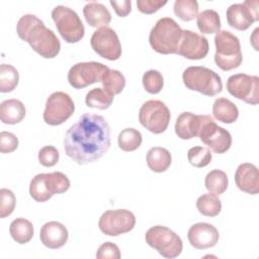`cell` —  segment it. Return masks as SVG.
Returning <instances> with one entry per match:
<instances>
[{
    "label": "cell",
    "instance_id": "25",
    "mask_svg": "<svg viewBox=\"0 0 259 259\" xmlns=\"http://www.w3.org/2000/svg\"><path fill=\"white\" fill-rule=\"evenodd\" d=\"M148 167L156 173L165 172L171 165L172 156L170 152L162 147L151 148L146 156Z\"/></svg>",
    "mask_w": 259,
    "mask_h": 259
},
{
    "label": "cell",
    "instance_id": "12",
    "mask_svg": "<svg viewBox=\"0 0 259 259\" xmlns=\"http://www.w3.org/2000/svg\"><path fill=\"white\" fill-rule=\"evenodd\" d=\"M227 90L234 97L244 102L257 105L259 102V77L239 73L229 77Z\"/></svg>",
    "mask_w": 259,
    "mask_h": 259
},
{
    "label": "cell",
    "instance_id": "28",
    "mask_svg": "<svg viewBox=\"0 0 259 259\" xmlns=\"http://www.w3.org/2000/svg\"><path fill=\"white\" fill-rule=\"evenodd\" d=\"M229 184V179L227 174L220 169H213L210 172H208L204 179V185L205 188L215 195L223 194Z\"/></svg>",
    "mask_w": 259,
    "mask_h": 259
},
{
    "label": "cell",
    "instance_id": "5",
    "mask_svg": "<svg viewBox=\"0 0 259 259\" xmlns=\"http://www.w3.org/2000/svg\"><path fill=\"white\" fill-rule=\"evenodd\" d=\"M214 62L223 71L238 68L243 61L239 38L229 30H220L214 36Z\"/></svg>",
    "mask_w": 259,
    "mask_h": 259
},
{
    "label": "cell",
    "instance_id": "32",
    "mask_svg": "<svg viewBox=\"0 0 259 259\" xmlns=\"http://www.w3.org/2000/svg\"><path fill=\"white\" fill-rule=\"evenodd\" d=\"M142 134L133 127H126L122 130L117 138L118 147L124 152L136 151L142 145Z\"/></svg>",
    "mask_w": 259,
    "mask_h": 259
},
{
    "label": "cell",
    "instance_id": "7",
    "mask_svg": "<svg viewBox=\"0 0 259 259\" xmlns=\"http://www.w3.org/2000/svg\"><path fill=\"white\" fill-rule=\"evenodd\" d=\"M146 243L167 259L178 257L183 249L181 238L165 226H154L145 235Z\"/></svg>",
    "mask_w": 259,
    "mask_h": 259
},
{
    "label": "cell",
    "instance_id": "33",
    "mask_svg": "<svg viewBox=\"0 0 259 259\" xmlns=\"http://www.w3.org/2000/svg\"><path fill=\"white\" fill-rule=\"evenodd\" d=\"M19 81L18 71L10 64L0 66V92L7 93L13 91Z\"/></svg>",
    "mask_w": 259,
    "mask_h": 259
},
{
    "label": "cell",
    "instance_id": "38",
    "mask_svg": "<svg viewBox=\"0 0 259 259\" xmlns=\"http://www.w3.org/2000/svg\"><path fill=\"white\" fill-rule=\"evenodd\" d=\"M38 162L45 167L55 166L60 158L59 151L54 146H45L38 151Z\"/></svg>",
    "mask_w": 259,
    "mask_h": 259
},
{
    "label": "cell",
    "instance_id": "14",
    "mask_svg": "<svg viewBox=\"0 0 259 259\" xmlns=\"http://www.w3.org/2000/svg\"><path fill=\"white\" fill-rule=\"evenodd\" d=\"M90 45L97 55L106 60L115 61L121 56L119 38L116 32L108 26L97 28L91 36Z\"/></svg>",
    "mask_w": 259,
    "mask_h": 259
},
{
    "label": "cell",
    "instance_id": "24",
    "mask_svg": "<svg viewBox=\"0 0 259 259\" xmlns=\"http://www.w3.org/2000/svg\"><path fill=\"white\" fill-rule=\"evenodd\" d=\"M212 113L215 119L224 123H233L239 117V109L230 99L217 98L212 104Z\"/></svg>",
    "mask_w": 259,
    "mask_h": 259
},
{
    "label": "cell",
    "instance_id": "6",
    "mask_svg": "<svg viewBox=\"0 0 259 259\" xmlns=\"http://www.w3.org/2000/svg\"><path fill=\"white\" fill-rule=\"evenodd\" d=\"M70 180L62 172L40 173L29 183V194L37 202L49 200L54 194L66 192L70 188Z\"/></svg>",
    "mask_w": 259,
    "mask_h": 259
},
{
    "label": "cell",
    "instance_id": "30",
    "mask_svg": "<svg viewBox=\"0 0 259 259\" xmlns=\"http://www.w3.org/2000/svg\"><path fill=\"white\" fill-rule=\"evenodd\" d=\"M114 96L108 93L103 88H93L85 97V103L88 107L97 109H107L113 102Z\"/></svg>",
    "mask_w": 259,
    "mask_h": 259
},
{
    "label": "cell",
    "instance_id": "8",
    "mask_svg": "<svg viewBox=\"0 0 259 259\" xmlns=\"http://www.w3.org/2000/svg\"><path fill=\"white\" fill-rule=\"evenodd\" d=\"M52 18L65 41L75 44L83 38L85 34L84 25L79 15L73 9L64 5H58L52 10Z\"/></svg>",
    "mask_w": 259,
    "mask_h": 259
},
{
    "label": "cell",
    "instance_id": "22",
    "mask_svg": "<svg viewBox=\"0 0 259 259\" xmlns=\"http://www.w3.org/2000/svg\"><path fill=\"white\" fill-rule=\"evenodd\" d=\"M83 14L86 22L92 27L107 26L111 21L109 10L102 3L96 1L88 2L83 8Z\"/></svg>",
    "mask_w": 259,
    "mask_h": 259
},
{
    "label": "cell",
    "instance_id": "11",
    "mask_svg": "<svg viewBox=\"0 0 259 259\" xmlns=\"http://www.w3.org/2000/svg\"><path fill=\"white\" fill-rule=\"evenodd\" d=\"M136 226V217L128 209H108L99 219V230L107 236H118L131 232Z\"/></svg>",
    "mask_w": 259,
    "mask_h": 259
},
{
    "label": "cell",
    "instance_id": "18",
    "mask_svg": "<svg viewBox=\"0 0 259 259\" xmlns=\"http://www.w3.org/2000/svg\"><path fill=\"white\" fill-rule=\"evenodd\" d=\"M187 238L192 247L198 250L214 247L220 239L218 229L208 223H196L187 233Z\"/></svg>",
    "mask_w": 259,
    "mask_h": 259
},
{
    "label": "cell",
    "instance_id": "31",
    "mask_svg": "<svg viewBox=\"0 0 259 259\" xmlns=\"http://www.w3.org/2000/svg\"><path fill=\"white\" fill-rule=\"evenodd\" d=\"M101 83L103 89L114 96L116 94H119L124 89L125 78L118 70L108 69L103 74Z\"/></svg>",
    "mask_w": 259,
    "mask_h": 259
},
{
    "label": "cell",
    "instance_id": "35",
    "mask_svg": "<svg viewBox=\"0 0 259 259\" xmlns=\"http://www.w3.org/2000/svg\"><path fill=\"white\" fill-rule=\"evenodd\" d=\"M187 159L190 165L195 168H202L207 166L212 159L211 152L206 147H193L187 152Z\"/></svg>",
    "mask_w": 259,
    "mask_h": 259
},
{
    "label": "cell",
    "instance_id": "19",
    "mask_svg": "<svg viewBox=\"0 0 259 259\" xmlns=\"http://www.w3.org/2000/svg\"><path fill=\"white\" fill-rule=\"evenodd\" d=\"M209 115L194 114L192 112H182L175 122V134L181 140H190L198 137L202 125L210 118Z\"/></svg>",
    "mask_w": 259,
    "mask_h": 259
},
{
    "label": "cell",
    "instance_id": "26",
    "mask_svg": "<svg viewBox=\"0 0 259 259\" xmlns=\"http://www.w3.org/2000/svg\"><path fill=\"white\" fill-rule=\"evenodd\" d=\"M9 233L16 243L26 244L33 237V226L28 220L24 218H17L11 222Z\"/></svg>",
    "mask_w": 259,
    "mask_h": 259
},
{
    "label": "cell",
    "instance_id": "21",
    "mask_svg": "<svg viewBox=\"0 0 259 259\" xmlns=\"http://www.w3.org/2000/svg\"><path fill=\"white\" fill-rule=\"evenodd\" d=\"M68 238L67 228L59 222H48L40 229L39 239L47 248L59 249L67 243Z\"/></svg>",
    "mask_w": 259,
    "mask_h": 259
},
{
    "label": "cell",
    "instance_id": "4",
    "mask_svg": "<svg viewBox=\"0 0 259 259\" xmlns=\"http://www.w3.org/2000/svg\"><path fill=\"white\" fill-rule=\"evenodd\" d=\"M182 80L187 89L197 91L205 96H215L223 90V82L218 73L202 67L191 66L184 70Z\"/></svg>",
    "mask_w": 259,
    "mask_h": 259
},
{
    "label": "cell",
    "instance_id": "9",
    "mask_svg": "<svg viewBox=\"0 0 259 259\" xmlns=\"http://www.w3.org/2000/svg\"><path fill=\"white\" fill-rule=\"evenodd\" d=\"M171 114L161 100L151 99L143 103L139 110V121L149 132L159 135L164 133L170 122Z\"/></svg>",
    "mask_w": 259,
    "mask_h": 259
},
{
    "label": "cell",
    "instance_id": "1",
    "mask_svg": "<svg viewBox=\"0 0 259 259\" xmlns=\"http://www.w3.org/2000/svg\"><path fill=\"white\" fill-rule=\"evenodd\" d=\"M110 147V126L99 114L84 113L66 132L64 150L79 165L100 159Z\"/></svg>",
    "mask_w": 259,
    "mask_h": 259
},
{
    "label": "cell",
    "instance_id": "41",
    "mask_svg": "<svg viewBox=\"0 0 259 259\" xmlns=\"http://www.w3.org/2000/svg\"><path fill=\"white\" fill-rule=\"evenodd\" d=\"M167 4V1L161 0H138L137 7L144 14H153Z\"/></svg>",
    "mask_w": 259,
    "mask_h": 259
},
{
    "label": "cell",
    "instance_id": "37",
    "mask_svg": "<svg viewBox=\"0 0 259 259\" xmlns=\"http://www.w3.org/2000/svg\"><path fill=\"white\" fill-rule=\"evenodd\" d=\"M16 204V197L14 193L7 188H2L0 190V217L6 218L10 215Z\"/></svg>",
    "mask_w": 259,
    "mask_h": 259
},
{
    "label": "cell",
    "instance_id": "23",
    "mask_svg": "<svg viewBox=\"0 0 259 259\" xmlns=\"http://www.w3.org/2000/svg\"><path fill=\"white\" fill-rule=\"evenodd\" d=\"M25 116V106L18 99H7L0 104V118L5 124L19 123Z\"/></svg>",
    "mask_w": 259,
    "mask_h": 259
},
{
    "label": "cell",
    "instance_id": "20",
    "mask_svg": "<svg viewBox=\"0 0 259 259\" xmlns=\"http://www.w3.org/2000/svg\"><path fill=\"white\" fill-rule=\"evenodd\" d=\"M235 182L238 188L249 194L259 192V171L252 163L240 164L235 172Z\"/></svg>",
    "mask_w": 259,
    "mask_h": 259
},
{
    "label": "cell",
    "instance_id": "29",
    "mask_svg": "<svg viewBox=\"0 0 259 259\" xmlns=\"http://www.w3.org/2000/svg\"><path fill=\"white\" fill-rule=\"evenodd\" d=\"M196 208L205 217H217L222 210V201L213 193H204L196 200Z\"/></svg>",
    "mask_w": 259,
    "mask_h": 259
},
{
    "label": "cell",
    "instance_id": "10",
    "mask_svg": "<svg viewBox=\"0 0 259 259\" xmlns=\"http://www.w3.org/2000/svg\"><path fill=\"white\" fill-rule=\"evenodd\" d=\"M75 104L69 94L63 91L52 93L46 102L44 120L50 125H59L72 116Z\"/></svg>",
    "mask_w": 259,
    "mask_h": 259
},
{
    "label": "cell",
    "instance_id": "40",
    "mask_svg": "<svg viewBox=\"0 0 259 259\" xmlns=\"http://www.w3.org/2000/svg\"><path fill=\"white\" fill-rule=\"evenodd\" d=\"M96 258L98 259H119V248L112 242L103 243L96 252Z\"/></svg>",
    "mask_w": 259,
    "mask_h": 259
},
{
    "label": "cell",
    "instance_id": "3",
    "mask_svg": "<svg viewBox=\"0 0 259 259\" xmlns=\"http://www.w3.org/2000/svg\"><path fill=\"white\" fill-rule=\"evenodd\" d=\"M183 29L171 17H162L152 27L149 42L152 49L162 55L176 54Z\"/></svg>",
    "mask_w": 259,
    "mask_h": 259
},
{
    "label": "cell",
    "instance_id": "16",
    "mask_svg": "<svg viewBox=\"0 0 259 259\" xmlns=\"http://www.w3.org/2000/svg\"><path fill=\"white\" fill-rule=\"evenodd\" d=\"M198 137L215 154H224L232 146L231 134L226 128L219 126L212 117L202 125Z\"/></svg>",
    "mask_w": 259,
    "mask_h": 259
},
{
    "label": "cell",
    "instance_id": "36",
    "mask_svg": "<svg viewBox=\"0 0 259 259\" xmlns=\"http://www.w3.org/2000/svg\"><path fill=\"white\" fill-rule=\"evenodd\" d=\"M144 89L150 94L159 93L164 86V79L162 74L157 70H148L144 73L142 78Z\"/></svg>",
    "mask_w": 259,
    "mask_h": 259
},
{
    "label": "cell",
    "instance_id": "17",
    "mask_svg": "<svg viewBox=\"0 0 259 259\" xmlns=\"http://www.w3.org/2000/svg\"><path fill=\"white\" fill-rule=\"evenodd\" d=\"M209 50L208 40L192 30L183 29L177 55L188 60H201L206 57Z\"/></svg>",
    "mask_w": 259,
    "mask_h": 259
},
{
    "label": "cell",
    "instance_id": "34",
    "mask_svg": "<svg viewBox=\"0 0 259 259\" xmlns=\"http://www.w3.org/2000/svg\"><path fill=\"white\" fill-rule=\"evenodd\" d=\"M198 9V3L195 0H176L173 5L175 15L183 21H190L197 17Z\"/></svg>",
    "mask_w": 259,
    "mask_h": 259
},
{
    "label": "cell",
    "instance_id": "15",
    "mask_svg": "<svg viewBox=\"0 0 259 259\" xmlns=\"http://www.w3.org/2000/svg\"><path fill=\"white\" fill-rule=\"evenodd\" d=\"M226 16L231 27L246 30L259 20L258 0H247L243 3L232 4L227 9Z\"/></svg>",
    "mask_w": 259,
    "mask_h": 259
},
{
    "label": "cell",
    "instance_id": "39",
    "mask_svg": "<svg viewBox=\"0 0 259 259\" xmlns=\"http://www.w3.org/2000/svg\"><path fill=\"white\" fill-rule=\"evenodd\" d=\"M18 147L17 137L10 132L0 133V152L1 153H12Z\"/></svg>",
    "mask_w": 259,
    "mask_h": 259
},
{
    "label": "cell",
    "instance_id": "13",
    "mask_svg": "<svg viewBox=\"0 0 259 259\" xmlns=\"http://www.w3.org/2000/svg\"><path fill=\"white\" fill-rule=\"evenodd\" d=\"M109 68L99 62H81L73 65L68 72V81L75 89L85 88L101 82L103 74Z\"/></svg>",
    "mask_w": 259,
    "mask_h": 259
},
{
    "label": "cell",
    "instance_id": "2",
    "mask_svg": "<svg viewBox=\"0 0 259 259\" xmlns=\"http://www.w3.org/2000/svg\"><path fill=\"white\" fill-rule=\"evenodd\" d=\"M18 36L28 42L31 49L45 59H53L61 50V42L55 32L33 14L21 16L16 25Z\"/></svg>",
    "mask_w": 259,
    "mask_h": 259
},
{
    "label": "cell",
    "instance_id": "42",
    "mask_svg": "<svg viewBox=\"0 0 259 259\" xmlns=\"http://www.w3.org/2000/svg\"><path fill=\"white\" fill-rule=\"evenodd\" d=\"M110 5L114 9L115 13L119 17H125L132 11V1L131 0H121V1H109Z\"/></svg>",
    "mask_w": 259,
    "mask_h": 259
},
{
    "label": "cell",
    "instance_id": "27",
    "mask_svg": "<svg viewBox=\"0 0 259 259\" xmlns=\"http://www.w3.org/2000/svg\"><path fill=\"white\" fill-rule=\"evenodd\" d=\"M196 24L200 32L204 34H211L220 31L221 19L215 10L206 9L201 11L196 17Z\"/></svg>",
    "mask_w": 259,
    "mask_h": 259
}]
</instances>
